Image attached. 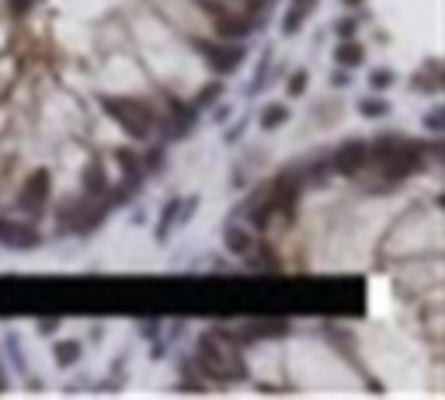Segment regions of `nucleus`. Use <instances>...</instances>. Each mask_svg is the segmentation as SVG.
Here are the masks:
<instances>
[{"mask_svg":"<svg viewBox=\"0 0 445 400\" xmlns=\"http://www.w3.org/2000/svg\"><path fill=\"white\" fill-rule=\"evenodd\" d=\"M344 4H348V8H358V4H362V0H344Z\"/></svg>","mask_w":445,"mask_h":400,"instance_id":"aec40b11","label":"nucleus"},{"mask_svg":"<svg viewBox=\"0 0 445 400\" xmlns=\"http://www.w3.org/2000/svg\"><path fill=\"white\" fill-rule=\"evenodd\" d=\"M393 84V73L390 70H376L372 73V87H390Z\"/></svg>","mask_w":445,"mask_h":400,"instance_id":"f3484780","label":"nucleus"},{"mask_svg":"<svg viewBox=\"0 0 445 400\" xmlns=\"http://www.w3.org/2000/svg\"><path fill=\"white\" fill-rule=\"evenodd\" d=\"M115 160H119V167L125 171L129 184H136V171H139V160H136V153H132V150H119V153H115Z\"/></svg>","mask_w":445,"mask_h":400,"instance_id":"ddd939ff","label":"nucleus"},{"mask_svg":"<svg viewBox=\"0 0 445 400\" xmlns=\"http://www.w3.org/2000/svg\"><path fill=\"white\" fill-rule=\"evenodd\" d=\"M77 358H80V345H77V341L56 345V362H60V365H73Z\"/></svg>","mask_w":445,"mask_h":400,"instance_id":"4468645a","label":"nucleus"},{"mask_svg":"<svg viewBox=\"0 0 445 400\" xmlns=\"http://www.w3.org/2000/svg\"><path fill=\"white\" fill-rule=\"evenodd\" d=\"M105 188H108V174H105V164L101 160H91L87 167H84V195H105Z\"/></svg>","mask_w":445,"mask_h":400,"instance_id":"1a4fd4ad","label":"nucleus"},{"mask_svg":"<svg viewBox=\"0 0 445 400\" xmlns=\"http://www.w3.org/2000/svg\"><path fill=\"white\" fill-rule=\"evenodd\" d=\"M101 108L129 132V136H150L153 129V108L139 98H101Z\"/></svg>","mask_w":445,"mask_h":400,"instance_id":"f03ea898","label":"nucleus"},{"mask_svg":"<svg viewBox=\"0 0 445 400\" xmlns=\"http://www.w3.org/2000/svg\"><path fill=\"white\" fill-rule=\"evenodd\" d=\"M428 125H431V132H438L442 129V112H431L428 115Z\"/></svg>","mask_w":445,"mask_h":400,"instance_id":"6ab92c4d","label":"nucleus"},{"mask_svg":"<svg viewBox=\"0 0 445 400\" xmlns=\"http://www.w3.org/2000/svg\"><path fill=\"white\" fill-rule=\"evenodd\" d=\"M49 191H53L49 171H46V167H39V171H32V174H28V181L21 184V191H18V206H21L25 213L39 216V213H46Z\"/></svg>","mask_w":445,"mask_h":400,"instance_id":"7ed1b4c3","label":"nucleus"},{"mask_svg":"<svg viewBox=\"0 0 445 400\" xmlns=\"http://www.w3.org/2000/svg\"><path fill=\"white\" fill-rule=\"evenodd\" d=\"M0 244L15 247V251L39 247V230L35 227H25V223H15V220H0Z\"/></svg>","mask_w":445,"mask_h":400,"instance_id":"0eeeda50","label":"nucleus"},{"mask_svg":"<svg viewBox=\"0 0 445 400\" xmlns=\"http://www.w3.org/2000/svg\"><path fill=\"white\" fill-rule=\"evenodd\" d=\"M0 386H4V379H0Z\"/></svg>","mask_w":445,"mask_h":400,"instance_id":"412c9836","label":"nucleus"},{"mask_svg":"<svg viewBox=\"0 0 445 400\" xmlns=\"http://www.w3.org/2000/svg\"><path fill=\"white\" fill-rule=\"evenodd\" d=\"M195 4H202L205 11H209V21H212V28H216V35L222 39V42H237V39H244L247 35V21L244 18H237L234 11H227L222 4H216V0H195Z\"/></svg>","mask_w":445,"mask_h":400,"instance_id":"20e7f679","label":"nucleus"},{"mask_svg":"<svg viewBox=\"0 0 445 400\" xmlns=\"http://www.w3.org/2000/svg\"><path fill=\"white\" fill-rule=\"evenodd\" d=\"M310 8H313V0H296V4H293V11H289V18H286V32L289 35H296L299 28H303V21L310 18Z\"/></svg>","mask_w":445,"mask_h":400,"instance_id":"9b49d317","label":"nucleus"},{"mask_svg":"<svg viewBox=\"0 0 445 400\" xmlns=\"http://www.w3.org/2000/svg\"><path fill=\"white\" fill-rule=\"evenodd\" d=\"M198 369L205 376H212V379H237V376H244V365H241L237 351L227 348L216 334H205L198 341Z\"/></svg>","mask_w":445,"mask_h":400,"instance_id":"f257e3e1","label":"nucleus"},{"mask_svg":"<svg viewBox=\"0 0 445 400\" xmlns=\"http://www.w3.org/2000/svg\"><path fill=\"white\" fill-rule=\"evenodd\" d=\"M334 60H338L341 67H358V63L365 60V49H362V42H341V46L334 49Z\"/></svg>","mask_w":445,"mask_h":400,"instance_id":"9d476101","label":"nucleus"},{"mask_svg":"<svg viewBox=\"0 0 445 400\" xmlns=\"http://www.w3.org/2000/svg\"><path fill=\"white\" fill-rule=\"evenodd\" d=\"M358 112L362 115H386V101H358Z\"/></svg>","mask_w":445,"mask_h":400,"instance_id":"2eb2a0df","label":"nucleus"},{"mask_svg":"<svg viewBox=\"0 0 445 400\" xmlns=\"http://www.w3.org/2000/svg\"><path fill=\"white\" fill-rule=\"evenodd\" d=\"M306 80H310V77H306V70H299V73L289 80V98H299V94H303V87H306Z\"/></svg>","mask_w":445,"mask_h":400,"instance_id":"dca6fc26","label":"nucleus"},{"mask_svg":"<svg viewBox=\"0 0 445 400\" xmlns=\"http://www.w3.org/2000/svg\"><path fill=\"white\" fill-rule=\"evenodd\" d=\"M222 244H227V251L237 254V258H251V251H254V237L244 227H230L227 234H222Z\"/></svg>","mask_w":445,"mask_h":400,"instance_id":"6e6552de","label":"nucleus"},{"mask_svg":"<svg viewBox=\"0 0 445 400\" xmlns=\"http://www.w3.org/2000/svg\"><path fill=\"white\" fill-rule=\"evenodd\" d=\"M286 119H289V112H286L282 105H268V108L261 112V125H265V129H279Z\"/></svg>","mask_w":445,"mask_h":400,"instance_id":"f8f14e48","label":"nucleus"},{"mask_svg":"<svg viewBox=\"0 0 445 400\" xmlns=\"http://www.w3.org/2000/svg\"><path fill=\"white\" fill-rule=\"evenodd\" d=\"M365 164H369V143H362V139H351L334 150V171H341L348 177H355Z\"/></svg>","mask_w":445,"mask_h":400,"instance_id":"423d86ee","label":"nucleus"},{"mask_svg":"<svg viewBox=\"0 0 445 400\" xmlns=\"http://www.w3.org/2000/svg\"><path fill=\"white\" fill-rule=\"evenodd\" d=\"M32 4H35V0H8V8H11L15 15H28Z\"/></svg>","mask_w":445,"mask_h":400,"instance_id":"a211bd4d","label":"nucleus"},{"mask_svg":"<svg viewBox=\"0 0 445 400\" xmlns=\"http://www.w3.org/2000/svg\"><path fill=\"white\" fill-rule=\"evenodd\" d=\"M195 49L209 60V67L216 73H234L244 60V49L234 46V42H202V39H195Z\"/></svg>","mask_w":445,"mask_h":400,"instance_id":"39448f33","label":"nucleus"}]
</instances>
